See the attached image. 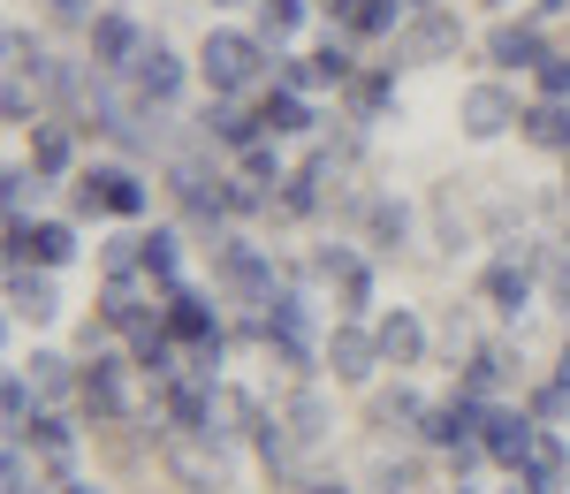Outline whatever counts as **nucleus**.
Masks as SVG:
<instances>
[{
	"label": "nucleus",
	"instance_id": "5",
	"mask_svg": "<svg viewBox=\"0 0 570 494\" xmlns=\"http://www.w3.org/2000/svg\"><path fill=\"white\" fill-rule=\"evenodd\" d=\"M480 426H487V411H480V396H449V404H434L426 411V442L434 449H464V442H480Z\"/></svg>",
	"mask_w": 570,
	"mask_h": 494
},
{
	"label": "nucleus",
	"instance_id": "24",
	"mask_svg": "<svg viewBox=\"0 0 570 494\" xmlns=\"http://www.w3.org/2000/svg\"><path fill=\"white\" fill-rule=\"evenodd\" d=\"M31 388H39V396H69V388H85V381L69 373V358L39 350V358H31Z\"/></svg>",
	"mask_w": 570,
	"mask_h": 494
},
{
	"label": "nucleus",
	"instance_id": "34",
	"mask_svg": "<svg viewBox=\"0 0 570 494\" xmlns=\"http://www.w3.org/2000/svg\"><path fill=\"white\" fill-rule=\"evenodd\" d=\"M403 228H411V214L381 198V206H373V244H403Z\"/></svg>",
	"mask_w": 570,
	"mask_h": 494
},
{
	"label": "nucleus",
	"instance_id": "20",
	"mask_svg": "<svg viewBox=\"0 0 570 494\" xmlns=\"http://www.w3.org/2000/svg\"><path fill=\"white\" fill-rule=\"evenodd\" d=\"M0 411H8V442H31L39 411H31V381H23V373H8V388H0Z\"/></svg>",
	"mask_w": 570,
	"mask_h": 494
},
{
	"label": "nucleus",
	"instance_id": "41",
	"mask_svg": "<svg viewBox=\"0 0 570 494\" xmlns=\"http://www.w3.org/2000/svg\"><path fill=\"white\" fill-rule=\"evenodd\" d=\"M69 494H99V487H69Z\"/></svg>",
	"mask_w": 570,
	"mask_h": 494
},
{
	"label": "nucleus",
	"instance_id": "38",
	"mask_svg": "<svg viewBox=\"0 0 570 494\" xmlns=\"http://www.w3.org/2000/svg\"><path fill=\"white\" fill-rule=\"evenodd\" d=\"M46 8H53L61 23H85V16H91V0H46Z\"/></svg>",
	"mask_w": 570,
	"mask_h": 494
},
{
	"label": "nucleus",
	"instance_id": "1",
	"mask_svg": "<svg viewBox=\"0 0 570 494\" xmlns=\"http://www.w3.org/2000/svg\"><path fill=\"white\" fill-rule=\"evenodd\" d=\"M198 61H206V85H214L220 99H236L244 85H259V69H266V39H244V31H214Z\"/></svg>",
	"mask_w": 570,
	"mask_h": 494
},
{
	"label": "nucleus",
	"instance_id": "10",
	"mask_svg": "<svg viewBox=\"0 0 570 494\" xmlns=\"http://www.w3.org/2000/svg\"><path fill=\"white\" fill-rule=\"evenodd\" d=\"M456 39H464V23L441 16V8H426V16H411V31H403V61H441V53H456Z\"/></svg>",
	"mask_w": 570,
	"mask_h": 494
},
{
	"label": "nucleus",
	"instance_id": "26",
	"mask_svg": "<svg viewBox=\"0 0 570 494\" xmlns=\"http://www.w3.org/2000/svg\"><path fill=\"white\" fill-rule=\"evenodd\" d=\"M502 373H510V350H472V365H464V396H487Z\"/></svg>",
	"mask_w": 570,
	"mask_h": 494
},
{
	"label": "nucleus",
	"instance_id": "3",
	"mask_svg": "<svg viewBox=\"0 0 570 494\" xmlns=\"http://www.w3.org/2000/svg\"><path fill=\"white\" fill-rule=\"evenodd\" d=\"M456 122H464V137H502L510 130V122H525V115H518V99H510V85H472L464 91V99H456Z\"/></svg>",
	"mask_w": 570,
	"mask_h": 494
},
{
	"label": "nucleus",
	"instance_id": "14",
	"mask_svg": "<svg viewBox=\"0 0 570 494\" xmlns=\"http://www.w3.org/2000/svg\"><path fill=\"white\" fill-rule=\"evenodd\" d=\"M8 305H16V319H31V327H46V319L61 313V289L46 281V274H8Z\"/></svg>",
	"mask_w": 570,
	"mask_h": 494
},
{
	"label": "nucleus",
	"instance_id": "42",
	"mask_svg": "<svg viewBox=\"0 0 570 494\" xmlns=\"http://www.w3.org/2000/svg\"><path fill=\"white\" fill-rule=\"evenodd\" d=\"M540 8H563V0H540Z\"/></svg>",
	"mask_w": 570,
	"mask_h": 494
},
{
	"label": "nucleus",
	"instance_id": "9",
	"mask_svg": "<svg viewBox=\"0 0 570 494\" xmlns=\"http://www.w3.org/2000/svg\"><path fill=\"white\" fill-rule=\"evenodd\" d=\"M563 480H570L563 442H556V434H532L525 464H518V487H525V494H563Z\"/></svg>",
	"mask_w": 570,
	"mask_h": 494
},
{
	"label": "nucleus",
	"instance_id": "23",
	"mask_svg": "<svg viewBox=\"0 0 570 494\" xmlns=\"http://www.w3.org/2000/svg\"><path fill=\"white\" fill-rule=\"evenodd\" d=\"M297 23H305V0H259V39L266 46L297 39Z\"/></svg>",
	"mask_w": 570,
	"mask_h": 494
},
{
	"label": "nucleus",
	"instance_id": "29",
	"mask_svg": "<svg viewBox=\"0 0 570 494\" xmlns=\"http://www.w3.org/2000/svg\"><path fill=\"white\" fill-rule=\"evenodd\" d=\"M0 115H8L16 130H39V107H31V91H23V69H8V91H0Z\"/></svg>",
	"mask_w": 570,
	"mask_h": 494
},
{
	"label": "nucleus",
	"instance_id": "31",
	"mask_svg": "<svg viewBox=\"0 0 570 494\" xmlns=\"http://www.w3.org/2000/svg\"><path fill=\"white\" fill-rule=\"evenodd\" d=\"M532 77H540V99H570V53H548Z\"/></svg>",
	"mask_w": 570,
	"mask_h": 494
},
{
	"label": "nucleus",
	"instance_id": "21",
	"mask_svg": "<svg viewBox=\"0 0 570 494\" xmlns=\"http://www.w3.org/2000/svg\"><path fill=\"white\" fill-rule=\"evenodd\" d=\"M31 152H39V176H69V160H77V145H69L61 122H39L31 130Z\"/></svg>",
	"mask_w": 570,
	"mask_h": 494
},
{
	"label": "nucleus",
	"instance_id": "44",
	"mask_svg": "<svg viewBox=\"0 0 570 494\" xmlns=\"http://www.w3.org/2000/svg\"><path fill=\"white\" fill-rule=\"evenodd\" d=\"M563 373H570V350H563Z\"/></svg>",
	"mask_w": 570,
	"mask_h": 494
},
{
	"label": "nucleus",
	"instance_id": "18",
	"mask_svg": "<svg viewBox=\"0 0 570 494\" xmlns=\"http://www.w3.org/2000/svg\"><path fill=\"white\" fill-rule=\"evenodd\" d=\"M518 130H525L540 152H570V107H563V99H540V107H525Z\"/></svg>",
	"mask_w": 570,
	"mask_h": 494
},
{
	"label": "nucleus",
	"instance_id": "19",
	"mask_svg": "<svg viewBox=\"0 0 570 494\" xmlns=\"http://www.w3.org/2000/svg\"><path fill=\"white\" fill-rule=\"evenodd\" d=\"M259 130L266 137H305L312 130V107L297 99V91H282V99H266V107H259Z\"/></svg>",
	"mask_w": 570,
	"mask_h": 494
},
{
	"label": "nucleus",
	"instance_id": "12",
	"mask_svg": "<svg viewBox=\"0 0 570 494\" xmlns=\"http://www.w3.org/2000/svg\"><path fill=\"white\" fill-rule=\"evenodd\" d=\"M85 404H91V418H130V381H122V365H115V358H91Z\"/></svg>",
	"mask_w": 570,
	"mask_h": 494
},
{
	"label": "nucleus",
	"instance_id": "8",
	"mask_svg": "<svg viewBox=\"0 0 570 494\" xmlns=\"http://www.w3.org/2000/svg\"><path fill=\"white\" fill-rule=\"evenodd\" d=\"M532 434H540V426H532L525 411H487V426H480V442H487V456H494V464H510V472H518V464H525V449H532Z\"/></svg>",
	"mask_w": 570,
	"mask_h": 494
},
{
	"label": "nucleus",
	"instance_id": "36",
	"mask_svg": "<svg viewBox=\"0 0 570 494\" xmlns=\"http://www.w3.org/2000/svg\"><path fill=\"white\" fill-rule=\"evenodd\" d=\"M381 99H389V77H357V85H351V107H357V115H381Z\"/></svg>",
	"mask_w": 570,
	"mask_h": 494
},
{
	"label": "nucleus",
	"instance_id": "40",
	"mask_svg": "<svg viewBox=\"0 0 570 494\" xmlns=\"http://www.w3.org/2000/svg\"><path fill=\"white\" fill-rule=\"evenodd\" d=\"M312 494H351V487H312Z\"/></svg>",
	"mask_w": 570,
	"mask_h": 494
},
{
	"label": "nucleus",
	"instance_id": "11",
	"mask_svg": "<svg viewBox=\"0 0 570 494\" xmlns=\"http://www.w3.org/2000/svg\"><path fill=\"white\" fill-rule=\"evenodd\" d=\"M137 99H153V107H168V99H176L183 91V61L176 53H168V46H145V53H137Z\"/></svg>",
	"mask_w": 570,
	"mask_h": 494
},
{
	"label": "nucleus",
	"instance_id": "33",
	"mask_svg": "<svg viewBox=\"0 0 570 494\" xmlns=\"http://www.w3.org/2000/svg\"><path fill=\"white\" fill-rule=\"evenodd\" d=\"M8 69H23V77H39V69H46V53H39L31 31H8Z\"/></svg>",
	"mask_w": 570,
	"mask_h": 494
},
{
	"label": "nucleus",
	"instance_id": "17",
	"mask_svg": "<svg viewBox=\"0 0 570 494\" xmlns=\"http://www.w3.org/2000/svg\"><path fill=\"white\" fill-rule=\"evenodd\" d=\"M395 16H403V0H335V23H343V31H357V39L395 31Z\"/></svg>",
	"mask_w": 570,
	"mask_h": 494
},
{
	"label": "nucleus",
	"instance_id": "16",
	"mask_svg": "<svg viewBox=\"0 0 570 494\" xmlns=\"http://www.w3.org/2000/svg\"><path fill=\"white\" fill-rule=\"evenodd\" d=\"M487 53H494L502 69H540V61H548V39H540L532 23H502V31L487 39Z\"/></svg>",
	"mask_w": 570,
	"mask_h": 494
},
{
	"label": "nucleus",
	"instance_id": "43",
	"mask_svg": "<svg viewBox=\"0 0 570 494\" xmlns=\"http://www.w3.org/2000/svg\"><path fill=\"white\" fill-rule=\"evenodd\" d=\"M214 8H236V0H214Z\"/></svg>",
	"mask_w": 570,
	"mask_h": 494
},
{
	"label": "nucleus",
	"instance_id": "30",
	"mask_svg": "<svg viewBox=\"0 0 570 494\" xmlns=\"http://www.w3.org/2000/svg\"><path fill=\"white\" fill-rule=\"evenodd\" d=\"M69 259H77V236H69L61 221H46L39 228V267H69Z\"/></svg>",
	"mask_w": 570,
	"mask_h": 494
},
{
	"label": "nucleus",
	"instance_id": "7",
	"mask_svg": "<svg viewBox=\"0 0 570 494\" xmlns=\"http://www.w3.org/2000/svg\"><path fill=\"white\" fill-rule=\"evenodd\" d=\"M373 365H381V335H365V327H335L327 335V373L335 381H373Z\"/></svg>",
	"mask_w": 570,
	"mask_h": 494
},
{
	"label": "nucleus",
	"instance_id": "4",
	"mask_svg": "<svg viewBox=\"0 0 570 494\" xmlns=\"http://www.w3.org/2000/svg\"><path fill=\"white\" fill-rule=\"evenodd\" d=\"M480 289H487L494 313H525V305H532V244H510V251L487 267Z\"/></svg>",
	"mask_w": 570,
	"mask_h": 494
},
{
	"label": "nucleus",
	"instance_id": "15",
	"mask_svg": "<svg viewBox=\"0 0 570 494\" xmlns=\"http://www.w3.org/2000/svg\"><path fill=\"white\" fill-rule=\"evenodd\" d=\"M373 335H381V358H389V365H419V358H426V327H419V313H403V305H395Z\"/></svg>",
	"mask_w": 570,
	"mask_h": 494
},
{
	"label": "nucleus",
	"instance_id": "25",
	"mask_svg": "<svg viewBox=\"0 0 570 494\" xmlns=\"http://www.w3.org/2000/svg\"><path fill=\"white\" fill-rule=\"evenodd\" d=\"M31 449H39L46 464H69V456H77V434H69L61 418H39V426H31Z\"/></svg>",
	"mask_w": 570,
	"mask_h": 494
},
{
	"label": "nucleus",
	"instance_id": "22",
	"mask_svg": "<svg viewBox=\"0 0 570 494\" xmlns=\"http://www.w3.org/2000/svg\"><path fill=\"white\" fill-rule=\"evenodd\" d=\"M206 130H214L220 145H252V137H266L259 122H252L244 107H228V99H214V107H206Z\"/></svg>",
	"mask_w": 570,
	"mask_h": 494
},
{
	"label": "nucleus",
	"instance_id": "6",
	"mask_svg": "<svg viewBox=\"0 0 570 494\" xmlns=\"http://www.w3.org/2000/svg\"><path fill=\"white\" fill-rule=\"evenodd\" d=\"M145 31H137L130 16H91V61L99 69H137V53H145Z\"/></svg>",
	"mask_w": 570,
	"mask_h": 494
},
{
	"label": "nucleus",
	"instance_id": "13",
	"mask_svg": "<svg viewBox=\"0 0 570 494\" xmlns=\"http://www.w3.org/2000/svg\"><path fill=\"white\" fill-rule=\"evenodd\" d=\"M168 335H176V343H190V350H206V343H220L214 305H206V297H190V289H176V297H168Z\"/></svg>",
	"mask_w": 570,
	"mask_h": 494
},
{
	"label": "nucleus",
	"instance_id": "39",
	"mask_svg": "<svg viewBox=\"0 0 570 494\" xmlns=\"http://www.w3.org/2000/svg\"><path fill=\"white\" fill-rule=\"evenodd\" d=\"M426 8H441V0H403V16H426Z\"/></svg>",
	"mask_w": 570,
	"mask_h": 494
},
{
	"label": "nucleus",
	"instance_id": "28",
	"mask_svg": "<svg viewBox=\"0 0 570 494\" xmlns=\"http://www.w3.org/2000/svg\"><path fill=\"white\" fill-rule=\"evenodd\" d=\"M289 434H297V449L327 442V411H320V396H297V404H289Z\"/></svg>",
	"mask_w": 570,
	"mask_h": 494
},
{
	"label": "nucleus",
	"instance_id": "37",
	"mask_svg": "<svg viewBox=\"0 0 570 494\" xmlns=\"http://www.w3.org/2000/svg\"><path fill=\"white\" fill-rule=\"evenodd\" d=\"M532 411H540V418H563V411H570V373H563V381H548V388L532 396Z\"/></svg>",
	"mask_w": 570,
	"mask_h": 494
},
{
	"label": "nucleus",
	"instance_id": "27",
	"mask_svg": "<svg viewBox=\"0 0 570 494\" xmlns=\"http://www.w3.org/2000/svg\"><path fill=\"white\" fill-rule=\"evenodd\" d=\"M373 426H426V404H419L411 388H395V396L373 404Z\"/></svg>",
	"mask_w": 570,
	"mask_h": 494
},
{
	"label": "nucleus",
	"instance_id": "2",
	"mask_svg": "<svg viewBox=\"0 0 570 494\" xmlns=\"http://www.w3.org/2000/svg\"><path fill=\"white\" fill-rule=\"evenodd\" d=\"M77 214H122V221H137L145 214V182L130 168H91L77 182Z\"/></svg>",
	"mask_w": 570,
	"mask_h": 494
},
{
	"label": "nucleus",
	"instance_id": "35",
	"mask_svg": "<svg viewBox=\"0 0 570 494\" xmlns=\"http://www.w3.org/2000/svg\"><path fill=\"white\" fill-rule=\"evenodd\" d=\"M130 267H145V236H115L107 244V274H130Z\"/></svg>",
	"mask_w": 570,
	"mask_h": 494
},
{
	"label": "nucleus",
	"instance_id": "32",
	"mask_svg": "<svg viewBox=\"0 0 570 494\" xmlns=\"http://www.w3.org/2000/svg\"><path fill=\"white\" fill-rule=\"evenodd\" d=\"M176 259H183V251H176V228H153V236H145V267H153V274H176Z\"/></svg>",
	"mask_w": 570,
	"mask_h": 494
}]
</instances>
